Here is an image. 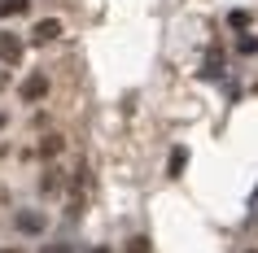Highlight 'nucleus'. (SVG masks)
<instances>
[{"label":"nucleus","instance_id":"nucleus-1","mask_svg":"<svg viewBox=\"0 0 258 253\" xmlns=\"http://www.w3.org/2000/svg\"><path fill=\"white\" fill-rule=\"evenodd\" d=\"M88 192H92V175H88V161H79V171H75V179H70V218L83 214Z\"/></svg>","mask_w":258,"mask_h":253},{"label":"nucleus","instance_id":"nucleus-2","mask_svg":"<svg viewBox=\"0 0 258 253\" xmlns=\"http://www.w3.org/2000/svg\"><path fill=\"white\" fill-rule=\"evenodd\" d=\"M18 96H22V101H44V96H48V79H44V74H31V79H22V88H18Z\"/></svg>","mask_w":258,"mask_h":253},{"label":"nucleus","instance_id":"nucleus-3","mask_svg":"<svg viewBox=\"0 0 258 253\" xmlns=\"http://www.w3.org/2000/svg\"><path fill=\"white\" fill-rule=\"evenodd\" d=\"M0 61H5V66H18V61H22V40L9 35V31L0 35Z\"/></svg>","mask_w":258,"mask_h":253},{"label":"nucleus","instance_id":"nucleus-4","mask_svg":"<svg viewBox=\"0 0 258 253\" xmlns=\"http://www.w3.org/2000/svg\"><path fill=\"white\" fill-rule=\"evenodd\" d=\"M57 35H61V22H57V18H44V22H35V31H31V44H53Z\"/></svg>","mask_w":258,"mask_h":253},{"label":"nucleus","instance_id":"nucleus-5","mask_svg":"<svg viewBox=\"0 0 258 253\" xmlns=\"http://www.w3.org/2000/svg\"><path fill=\"white\" fill-rule=\"evenodd\" d=\"M223 74V48H210L202 61V79H219Z\"/></svg>","mask_w":258,"mask_h":253},{"label":"nucleus","instance_id":"nucleus-6","mask_svg":"<svg viewBox=\"0 0 258 253\" xmlns=\"http://www.w3.org/2000/svg\"><path fill=\"white\" fill-rule=\"evenodd\" d=\"M44 223H48V218H44V214H18V231H31V236H35V231H44Z\"/></svg>","mask_w":258,"mask_h":253},{"label":"nucleus","instance_id":"nucleus-7","mask_svg":"<svg viewBox=\"0 0 258 253\" xmlns=\"http://www.w3.org/2000/svg\"><path fill=\"white\" fill-rule=\"evenodd\" d=\"M184 166H188V148H175V153H171V161H166V175L175 179V175H184Z\"/></svg>","mask_w":258,"mask_h":253},{"label":"nucleus","instance_id":"nucleus-8","mask_svg":"<svg viewBox=\"0 0 258 253\" xmlns=\"http://www.w3.org/2000/svg\"><path fill=\"white\" fill-rule=\"evenodd\" d=\"M27 14V0H0V18H18Z\"/></svg>","mask_w":258,"mask_h":253},{"label":"nucleus","instance_id":"nucleus-9","mask_svg":"<svg viewBox=\"0 0 258 253\" xmlns=\"http://www.w3.org/2000/svg\"><path fill=\"white\" fill-rule=\"evenodd\" d=\"M228 27L232 31H245V27H249V14H245V9H232V14H228Z\"/></svg>","mask_w":258,"mask_h":253},{"label":"nucleus","instance_id":"nucleus-10","mask_svg":"<svg viewBox=\"0 0 258 253\" xmlns=\"http://www.w3.org/2000/svg\"><path fill=\"white\" fill-rule=\"evenodd\" d=\"M57 148H61V140H57V135H48V140H44V144H40V153H44V157H53Z\"/></svg>","mask_w":258,"mask_h":253},{"label":"nucleus","instance_id":"nucleus-11","mask_svg":"<svg viewBox=\"0 0 258 253\" xmlns=\"http://www.w3.org/2000/svg\"><path fill=\"white\" fill-rule=\"evenodd\" d=\"M57 188H61V175L48 171V175H44V192H57Z\"/></svg>","mask_w":258,"mask_h":253},{"label":"nucleus","instance_id":"nucleus-12","mask_svg":"<svg viewBox=\"0 0 258 253\" xmlns=\"http://www.w3.org/2000/svg\"><path fill=\"white\" fill-rule=\"evenodd\" d=\"M127 253H149V240L136 236V240H127Z\"/></svg>","mask_w":258,"mask_h":253},{"label":"nucleus","instance_id":"nucleus-13","mask_svg":"<svg viewBox=\"0 0 258 253\" xmlns=\"http://www.w3.org/2000/svg\"><path fill=\"white\" fill-rule=\"evenodd\" d=\"M236 48H241V53H245V57H254V53H258V40H254V35H245V40H241V44H236Z\"/></svg>","mask_w":258,"mask_h":253},{"label":"nucleus","instance_id":"nucleus-14","mask_svg":"<svg viewBox=\"0 0 258 253\" xmlns=\"http://www.w3.org/2000/svg\"><path fill=\"white\" fill-rule=\"evenodd\" d=\"M44 253H70V244H48Z\"/></svg>","mask_w":258,"mask_h":253},{"label":"nucleus","instance_id":"nucleus-15","mask_svg":"<svg viewBox=\"0 0 258 253\" xmlns=\"http://www.w3.org/2000/svg\"><path fill=\"white\" fill-rule=\"evenodd\" d=\"M92 253H109V249H105V244H101V249H92Z\"/></svg>","mask_w":258,"mask_h":253},{"label":"nucleus","instance_id":"nucleus-16","mask_svg":"<svg viewBox=\"0 0 258 253\" xmlns=\"http://www.w3.org/2000/svg\"><path fill=\"white\" fill-rule=\"evenodd\" d=\"M0 88H5V70H0Z\"/></svg>","mask_w":258,"mask_h":253},{"label":"nucleus","instance_id":"nucleus-17","mask_svg":"<svg viewBox=\"0 0 258 253\" xmlns=\"http://www.w3.org/2000/svg\"><path fill=\"white\" fill-rule=\"evenodd\" d=\"M0 253H18V249H0Z\"/></svg>","mask_w":258,"mask_h":253},{"label":"nucleus","instance_id":"nucleus-18","mask_svg":"<svg viewBox=\"0 0 258 253\" xmlns=\"http://www.w3.org/2000/svg\"><path fill=\"white\" fill-rule=\"evenodd\" d=\"M0 127H5V114H0Z\"/></svg>","mask_w":258,"mask_h":253}]
</instances>
